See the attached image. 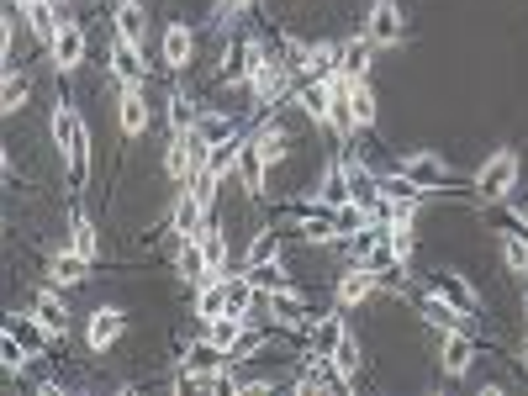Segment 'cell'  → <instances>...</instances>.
I'll list each match as a JSON object with an SVG mask.
<instances>
[{
    "mask_svg": "<svg viewBox=\"0 0 528 396\" xmlns=\"http://www.w3.org/2000/svg\"><path fill=\"white\" fill-rule=\"evenodd\" d=\"M48 127H53V143H59L64 164L74 169V175H85V164H90V143H85V117L74 111V101H59V106H53Z\"/></svg>",
    "mask_w": 528,
    "mask_h": 396,
    "instance_id": "1",
    "label": "cell"
},
{
    "mask_svg": "<svg viewBox=\"0 0 528 396\" xmlns=\"http://www.w3.org/2000/svg\"><path fill=\"white\" fill-rule=\"evenodd\" d=\"M518 169H523V164H518V154H513V148H497V154L481 164V175H476V191H481L486 201H502V196L518 185Z\"/></svg>",
    "mask_w": 528,
    "mask_h": 396,
    "instance_id": "2",
    "label": "cell"
},
{
    "mask_svg": "<svg viewBox=\"0 0 528 396\" xmlns=\"http://www.w3.org/2000/svg\"><path fill=\"white\" fill-rule=\"evenodd\" d=\"M148 122H154V106H148L143 85H122V96H117V127H122V138H143Z\"/></svg>",
    "mask_w": 528,
    "mask_h": 396,
    "instance_id": "3",
    "label": "cell"
},
{
    "mask_svg": "<svg viewBox=\"0 0 528 396\" xmlns=\"http://www.w3.org/2000/svg\"><path fill=\"white\" fill-rule=\"evenodd\" d=\"M365 37L375 48H396L407 37V22H402V11H396V0H375L370 6V22H365Z\"/></svg>",
    "mask_w": 528,
    "mask_h": 396,
    "instance_id": "4",
    "label": "cell"
},
{
    "mask_svg": "<svg viewBox=\"0 0 528 396\" xmlns=\"http://www.w3.org/2000/svg\"><path fill=\"white\" fill-rule=\"evenodd\" d=\"M111 74L122 85H143L148 80V59H143V43H127V37L111 32Z\"/></svg>",
    "mask_w": 528,
    "mask_h": 396,
    "instance_id": "5",
    "label": "cell"
},
{
    "mask_svg": "<svg viewBox=\"0 0 528 396\" xmlns=\"http://www.w3.org/2000/svg\"><path fill=\"white\" fill-rule=\"evenodd\" d=\"M164 175H169V180H191V175H196V127H191V132H169Z\"/></svg>",
    "mask_w": 528,
    "mask_h": 396,
    "instance_id": "6",
    "label": "cell"
},
{
    "mask_svg": "<svg viewBox=\"0 0 528 396\" xmlns=\"http://www.w3.org/2000/svg\"><path fill=\"white\" fill-rule=\"evenodd\" d=\"M159 59H164V69H185L196 59V32L185 22H169L164 37H159Z\"/></svg>",
    "mask_w": 528,
    "mask_h": 396,
    "instance_id": "7",
    "label": "cell"
},
{
    "mask_svg": "<svg viewBox=\"0 0 528 396\" xmlns=\"http://www.w3.org/2000/svg\"><path fill=\"white\" fill-rule=\"evenodd\" d=\"M122 328H127V317L117 307H96V312H90V323H85V344L96 349V354H106L122 338Z\"/></svg>",
    "mask_w": 528,
    "mask_h": 396,
    "instance_id": "8",
    "label": "cell"
},
{
    "mask_svg": "<svg viewBox=\"0 0 528 396\" xmlns=\"http://www.w3.org/2000/svg\"><path fill=\"white\" fill-rule=\"evenodd\" d=\"M243 328H249V312H222V317H212V323H206V344L222 349V354L233 360V349L243 344Z\"/></svg>",
    "mask_w": 528,
    "mask_h": 396,
    "instance_id": "9",
    "label": "cell"
},
{
    "mask_svg": "<svg viewBox=\"0 0 528 396\" xmlns=\"http://www.w3.org/2000/svg\"><path fill=\"white\" fill-rule=\"evenodd\" d=\"M338 307H360V301H370L375 296V270H370V264H354V270H344V280H338Z\"/></svg>",
    "mask_w": 528,
    "mask_h": 396,
    "instance_id": "10",
    "label": "cell"
},
{
    "mask_svg": "<svg viewBox=\"0 0 528 396\" xmlns=\"http://www.w3.org/2000/svg\"><path fill=\"white\" fill-rule=\"evenodd\" d=\"M53 64L59 69H80L85 64V32L74 27V22H59V32H53Z\"/></svg>",
    "mask_w": 528,
    "mask_h": 396,
    "instance_id": "11",
    "label": "cell"
},
{
    "mask_svg": "<svg viewBox=\"0 0 528 396\" xmlns=\"http://www.w3.org/2000/svg\"><path fill=\"white\" fill-rule=\"evenodd\" d=\"M402 175L412 180V185H433V180H449V159L444 154H433V148H418V154H407L402 159Z\"/></svg>",
    "mask_w": 528,
    "mask_h": 396,
    "instance_id": "12",
    "label": "cell"
},
{
    "mask_svg": "<svg viewBox=\"0 0 528 396\" xmlns=\"http://www.w3.org/2000/svg\"><path fill=\"white\" fill-rule=\"evenodd\" d=\"M249 154H254L264 169L280 164V159L291 154V132H286V127H259V132H254V143H249Z\"/></svg>",
    "mask_w": 528,
    "mask_h": 396,
    "instance_id": "13",
    "label": "cell"
},
{
    "mask_svg": "<svg viewBox=\"0 0 528 396\" xmlns=\"http://www.w3.org/2000/svg\"><path fill=\"white\" fill-rule=\"evenodd\" d=\"M37 328H43V333H53V338H59V333H69V317H64V301H59V286H43V291H37Z\"/></svg>",
    "mask_w": 528,
    "mask_h": 396,
    "instance_id": "14",
    "label": "cell"
},
{
    "mask_svg": "<svg viewBox=\"0 0 528 396\" xmlns=\"http://www.w3.org/2000/svg\"><path fill=\"white\" fill-rule=\"evenodd\" d=\"M201 217H206V206L196 201V191H185L180 201H175V233L185 238V243H201Z\"/></svg>",
    "mask_w": 528,
    "mask_h": 396,
    "instance_id": "15",
    "label": "cell"
},
{
    "mask_svg": "<svg viewBox=\"0 0 528 396\" xmlns=\"http://www.w3.org/2000/svg\"><path fill=\"white\" fill-rule=\"evenodd\" d=\"M328 365L338 370V386H354V375H360V344H354V338L344 333V338H338V344L328 349Z\"/></svg>",
    "mask_w": 528,
    "mask_h": 396,
    "instance_id": "16",
    "label": "cell"
},
{
    "mask_svg": "<svg viewBox=\"0 0 528 396\" xmlns=\"http://www.w3.org/2000/svg\"><path fill=\"white\" fill-rule=\"evenodd\" d=\"M85 254L80 249H74V243H69V249L64 254H53V270H48V286H80V280H85Z\"/></svg>",
    "mask_w": 528,
    "mask_h": 396,
    "instance_id": "17",
    "label": "cell"
},
{
    "mask_svg": "<svg viewBox=\"0 0 528 396\" xmlns=\"http://www.w3.org/2000/svg\"><path fill=\"white\" fill-rule=\"evenodd\" d=\"M111 22H117V37H127V43H143V37H148V22H143V6H138V0H117Z\"/></svg>",
    "mask_w": 528,
    "mask_h": 396,
    "instance_id": "18",
    "label": "cell"
},
{
    "mask_svg": "<svg viewBox=\"0 0 528 396\" xmlns=\"http://www.w3.org/2000/svg\"><path fill=\"white\" fill-rule=\"evenodd\" d=\"M228 312V280H206V286H196V317L201 323H212V317Z\"/></svg>",
    "mask_w": 528,
    "mask_h": 396,
    "instance_id": "19",
    "label": "cell"
},
{
    "mask_svg": "<svg viewBox=\"0 0 528 396\" xmlns=\"http://www.w3.org/2000/svg\"><path fill=\"white\" fill-rule=\"evenodd\" d=\"M349 106H354V122H360V127H375V90H370L365 74H354V80H349Z\"/></svg>",
    "mask_w": 528,
    "mask_h": 396,
    "instance_id": "20",
    "label": "cell"
},
{
    "mask_svg": "<svg viewBox=\"0 0 528 396\" xmlns=\"http://www.w3.org/2000/svg\"><path fill=\"white\" fill-rule=\"evenodd\" d=\"M470 365H476V349H470L465 338L449 328V338H444V375H465Z\"/></svg>",
    "mask_w": 528,
    "mask_h": 396,
    "instance_id": "21",
    "label": "cell"
},
{
    "mask_svg": "<svg viewBox=\"0 0 528 396\" xmlns=\"http://www.w3.org/2000/svg\"><path fill=\"white\" fill-rule=\"evenodd\" d=\"M27 96H32V80L16 64H6V101H0V106H6V117H16V111L27 106Z\"/></svg>",
    "mask_w": 528,
    "mask_h": 396,
    "instance_id": "22",
    "label": "cell"
},
{
    "mask_svg": "<svg viewBox=\"0 0 528 396\" xmlns=\"http://www.w3.org/2000/svg\"><path fill=\"white\" fill-rule=\"evenodd\" d=\"M201 259H206V270H212V275L228 270V238H222V228H206L201 233Z\"/></svg>",
    "mask_w": 528,
    "mask_h": 396,
    "instance_id": "23",
    "label": "cell"
},
{
    "mask_svg": "<svg viewBox=\"0 0 528 396\" xmlns=\"http://www.w3.org/2000/svg\"><path fill=\"white\" fill-rule=\"evenodd\" d=\"M275 249H280V233H275V228H264V233L249 243V254H243V270H259V264H270Z\"/></svg>",
    "mask_w": 528,
    "mask_h": 396,
    "instance_id": "24",
    "label": "cell"
},
{
    "mask_svg": "<svg viewBox=\"0 0 528 396\" xmlns=\"http://www.w3.org/2000/svg\"><path fill=\"white\" fill-rule=\"evenodd\" d=\"M497 243H502V259H507V270H518V275H528V243H523L518 233H502Z\"/></svg>",
    "mask_w": 528,
    "mask_h": 396,
    "instance_id": "25",
    "label": "cell"
},
{
    "mask_svg": "<svg viewBox=\"0 0 528 396\" xmlns=\"http://www.w3.org/2000/svg\"><path fill=\"white\" fill-rule=\"evenodd\" d=\"M196 117H201V111L191 106V96H169V127H175V132H191Z\"/></svg>",
    "mask_w": 528,
    "mask_h": 396,
    "instance_id": "26",
    "label": "cell"
},
{
    "mask_svg": "<svg viewBox=\"0 0 528 396\" xmlns=\"http://www.w3.org/2000/svg\"><path fill=\"white\" fill-rule=\"evenodd\" d=\"M74 249L85 259H96V228H90V217H74Z\"/></svg>",
    "mask_w": 528,
    "mask_h": 396,
    "instance_id": "27",
    "label": "cell"
},
{
    "mask_svg": "<svg viewBox=\"0 0 528 396\" xmlns=\"http://www.w3.org/2000/svg\"><path fill=\"white\" fill-rule=\"evenodd\" d=\"M412 249H418V238H412L407 222H396V233H391V254H396V259H407Z\"/></svg>",
    "mask_w": 528,
    "mask_h": 396,
    "instance_id": "28",
    "label": "cell"
},
{
    "mask_svg": "<svg viewBox=\"0 0 528 396\" xmlns=\"http://www.w3.org/2000/svg\"><path fill=\"white\" fill-rule=\"evenodd\" d=\"M449 291H455V296L465 301V307H476V291H470V286H465V280H460V275H449Z\"/></svg>",
    "mask_w": 528,
    "mask_h": 396,
    "instance_id": "29",
    "label": "cell"
},
{
    "mask_svg": "<svg viewBox=\"0 0 528 396\" xmlns=\"http://www.w3.org/2000/svg\"><path fill=\"white\" fill-rule=\"evenodd\" d=\"M243 6H254V0H217V16H222V22H228V16H238Z\"/></svg>",
    "mask_w": 528,
    "mask_h": 396,
    "instance_id": "30",
    "label": "cell"
},
{
    "mask_svg": "<svg viewBox=\"0 0 528 396\" xmlns=\"http://www.w3.org/2000/svg\"><path fill=\"white\" fill-rule=\"evenodd\" d=\"M523 312H528V291H523Z\"/></svg>",
    "mask_w": 528,
    "mask_h": 396,
    "instance_id": "31",
    "label": "cell"
},
{
    "mask_svg": "<svg viewBox=\"0 0 528 396\" xmlns=\"http://www.w3.org/2000/svg\"><path fill=\"white\" fill-rule=\"evenodd\" d=\"M59 6H69V0H59Z\"/></svg>",
    "mask_w": 528,
    "mask_h": 396,
    "instance_id": "32",
    "label": "cell"
},
{
    "mask_svg": "<svg viewBox=\"0 0 528 396\" xmlns=\"http://www.w3.org/2000/svg\"><path fill=\"white\" fill-rule=\"evenodd\" d=\"M523 217H528V212H523Z\"/></svg>",
    "mask_w": 528,
    "mask_h": 396,
    "instance_id": "33",
    "label": "cell"
}]
</instances>
